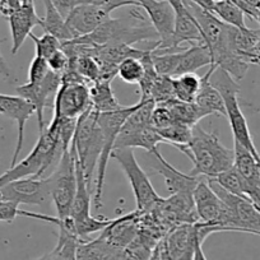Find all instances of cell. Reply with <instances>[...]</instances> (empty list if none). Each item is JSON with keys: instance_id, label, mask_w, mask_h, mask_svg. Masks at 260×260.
I'll return each instance as SVG.
<instances>
[{"instance_id": "6da1fadb", "label": "cell", "mask_w": 260, "mask_h": 260, "mask_svg": "<svg viewBox=\"0 0 260 260\" xmlns=\"http://www.w3.org/2000/svg\"><path fill=\"white\" fill-rule=\"evenodd\" d=\"M192 162V176L213 179L221 172L234 167V149L224 147L217 133H209L201 125L192 127L191 139L185 146L177 147Z\"/></svg>"}, {"instance_id": "7a4b0ae2", "label": "cell", "mask_w": 260, "mask_h": 260, "mask_svg": "<svg viewBox=\"0 0 260 260\" xmlns=\"http://www.w3.org/2000/svg\"><path fill=\"white\" fill-rule=\"evenodd\" d=\"M141 7H133L130 11V19L107 18L96 31L86 36L77 37V42L86 45L89 49L105 45H130L143 41H158V35L151 23L146 21Z\"/></svg>"}, {"instance_id": "3957f363", "label": "cell", "mask_w": 260, "mask_h": 260, "mask_svg": "<svg viewBox=\"0 0 260 260\" xmlns=\"http://www.w3.org/2000/svg\"><path fill=\"white\" fill-rule=\"evenodd\" d=\"M64 152H67V149L60 142L56 127L50 121L44 132L40 133L39 141L31 153L3 175H0V187L23 177H44L49 169L56 166Z\"/></svg>"}, {"instance_id": "277c9868", "label": "cell", "mask_w": 260, "mask_h": 260, "mask_svg": "<svg viewBox=\"0 0 260 260\" xmlns=\"http://www.w3.org/2000/svg\"><path fill=\"white\" fill-rule=\"evenodd\" d=\"M209 82L213 87L218 89L222 99L226 106V117L229 119L230 125H231L232 134H234V141H237L240 144L249 149L256 161L260 159V154L255 147L254 141H252L251 133H250L249 125H247L246 119L241 111V107L239 104V93H240V84L239 82L235 81L224 69L216 67L209 77Z\"/></svg>"}, {"instance_id": "5b68a950", "label": "cell", "mask_w": 260, "mask_h": 260, "mask_svg": "<svg viewBox=\"0 0 260 260\" xmlns=\"http://www.w3.org/2000/svg\"><path fill=\"white\" fill-rule=\"evenodd\" d=\"M72 147L76 152L77 164L91 186L102 152V132L99 124V112L92 107L79 116Z\"/></svg>"}, {"instance_id": "8992f818", "label": "cell", "mask_w": 260, "mask_h": 260, "mask_svg": "<svg viewBox=\"0 0 260 260\" xmlns=\"http://www.w3.org/2000/svg\"><path fill=\"white\" fill-rule=\"evenodd\" d=\"M154 106L156 104L152 100H141L138 109L125 120L115 142L114 149L143 148L152 152L159 143H165L152 124V112Z\"/></svg>"}, {"instance_id": "52a82bcc", "label": "cell", "mask_w": 260, "mask_h": 260, "mask_svg": "<svg viewBox=\"0 0 260 260\" xmlns=\"http://www.w3.org/2000/svg\"><path fill=\"white\" fill-rule=\"evenodd\" d=\"M139 105H141V100L136 105H132V106H122L121 109L116 110V111L99 114V124L102 132V152L96 170L97 177L93 195V206L96 209H100L102 206V192H104L107 162H109L112 151H114L115 142H116V138L119 136L122 125H124L125 120L129 117L132 112L138 109Z\"/></svg>"}, {"instance_id": "ba28073f", "label": "cell", "mask_w": 260, "mask_h": 260, "mask_svg": "<svg viewBox=\"0 0 260 260\" xmlns=\"http://www.w3.org/2000/svg\"><path fill=\"white\" fill-rule=\"evenodd\" d=\"M77 157L74 148L64 152L54 167L51 174L47 176L50 185L51 201L56 208L59 218L69 217L77 192Z\"/></svg>"}, {"instance_id": "9c48e42d", "label": "cell", "mask_w": 260, "mask_h": 260, "mask_svg": "<svg viewBox=\"0 0 260 260\" xmlns=\"http://www.w3.org/2000/svg\"><path fill=\"white\" fill-rule=\"evenodd\" d=\"M111 157L120 165L125 177L129 181V185L132 186L134 197H136L137 209L142 213L151 212L162 201V198L157 194L146 172L139 166L133 149H114Z\"/></svg>"}, {"instance_id": "30bf717a", "label": "cell", "mask_w": 260, "mask_h": 260, "mask_svg": "<svg viewBox=\"0 0 260 260\" xmlns=\"http://www.w3.org/2000/svg\"><path fill=\"white\" fill-rule=\"evenodd\" d=\"M195 211L199 221L218 226L222 231H235L232 227V212L230 207L212 189L208 180L201 177L192 191Z\"/></svg>"}, {"instance_id": "8fae6325", "label": "cell", "mask_w": 260, "mask_h": 260, "mask_svg": "<svg viewBox=\"0 0 260 260\" xmlns=\"http://www.w3.org/2000/svg\"><path fill=\"white\" fill-rule=\"evenodd\" d=\"M0 201L12 202L17 206H49L52 202L49 179L29 176L8 182L0 187Z\"/></svg>"}, {"instance_id": "7c38bea8", "label": "cell", "mask_w": 260, "mask_h": 260, "mask_svg": "<svg viewBox=\"0 0 260 260\" xmlns=\"http://www.w3.org/2000/svg\"><path fill=\"white\" fill-rule=\"evenodd\" d=\"M139 7L146 12L149 22L158 35V41L154 42L151 51L176 52L171 46L176 17L174 7L167 0H141Z\"/></svg>"}, {"instance_id": "4fadbf2b", "label": "cell", "mask_w": 260, "mask_h": 260, "mask_svg": "<svg viewBox=\"0 0 260 260\" xmlns=\"http://www.w3.org/2000/svg\"><path fill=\"white\" fill-rule=\"evenodd\" d=\"M208 180V179H207ZM212 189L219 198L230 207L232 212V227L235 232L259 235L260 236V211L250 199L241 198L222 189L217 182L208 180Z\"/></svg>"}, {"instance_id": "5bb4252c", "label": "cell", "mask_w": 260, "mask_h": 260, "mask_svg": "<svg viewBox=\"0 0 260 260\" xmlns=\"http://www.w3.org/2000/svg\"><path fill=\"white\" fill-rule=\"evenodd\" d=\"M61 76L62 74L55 73L50 69L47 76L39 83H28L22 84L16 88L18 96L23 97L28 102H31L35 107V114L37 115V121H39L40 133L45 129V119L44 111L49 102L56 97L57 91L61 86Z\"/></svg>"}, {"instance_id": "9a60e30c", "label": "cell", "mask_w": 260, "mask_h": 260, "mask_svg": "<svg viewBox=\"0 0 260 260\" xmlns=\"http://www.w3.org/2000/svg\"><path fill=\"white\" fill-rule=\"evenodd\" d=\"M92 107L89 84L83 82H61L54 101V114L79 119Z\"/></svg>"}, {"instance_id": "2e32d148", "label": "cell", "mask_w": 260, "mask_h": 260, "mask_svg": "<svg viewBox=\"0 0 260 260\" xmlns=\"http://www.w3.org/2000/svg\"><path fill=\"white\" fill-rule=\"evenodd\" d=\"M203 245L198 231V222L175 226L156 245L162 260H176L187 249L197 244Z\"/></svg>"}, {"instance_id": "e0dca14e", "label": "cell", "mask_w": 260, "mask_h": 260, "mask_svg": "<svg viewBox=\"0 0 260 260\" xmlns=\"http://www.w3.org/2000/svg\"><path fill=\"white\" fill-rule=\"evenodd\" d=\"M234 167L241 179L246 198L260 207V172L254 154L237 141H234Z\"/></svg>"}, {"instance_id": "ac0fdd59", "label": "cell", "mask_w": 260, "mask_h": 260, "mask_svg": "<svg viewBox=\"0 0 260 260\" xmlns=\"http://www.w3.org/2000/svg\"><path fill=\"white\" fill-rule=\"evenodd\" d=\"M35 114V107L31 102L24 100L21 96H11V94L0 93V115L14 120L17 122V129H18V136H17V144L14 149L13 157H12L11 167L18 161L19 153L23 148L24 142V126L28 121L29 117Z\"/></svg>"}, {"instance_id": "d6986e66", "label": "cell", "mask_w": 260, "mask_h": 260, "mask_svg": "<svg viewBox=\"0 0 260 260\" xmlns=\"http://www.w3.org/2000/svg\"><path fill=\"white\" fill-rule=\"evenodd\" d=\"M110 17H111L110 13H107L97 4L84 3L74 7L67 14L65 22L73 34L74 39H77V37L86 36L96 31Z\"/></svg>"}, {"instance_id": "ffe728a7", "label": "cell", "mask_w": 260, "mask_h": 260, "mask_svg": "<svg viewBox=\"0 0 260 260\" xmlns=\"http://www.w3.org/2000/svg\"><path fill=\"white\" fill-rule=\"evenodd\" d=\"M12 35V54L16 55L22 47L32 29L41 24V17L37 16L35 3H27L7 14Z\"/></svg>"}, {"instance_id": "44dd1931", "label": "cell", "mask_w": 260, "mask_h": 260, "mask_svg": "<svg viewBox=\"0 0 260 260\" xmlns=\"http://www.w3.org/2000/svg\"><path fill=\"white\" fill-rule=\"evenodd\" d=\"M154 157V170L164 177L167 190L171 194H192L195 186L198 185L201 177L192 175L182 174L177 169H175L167 159L164 158L158 147L149 152Z\"/></svg>"}, {"instance_id": "7402d4cb", "label": "cell", "mask_w": 260, "mask_h": 260, "mask_svg": "<svg viewBox=\"0 0 260 260\" xmlns=\"http://www.w3.org/2000/svg\"><path fill=\"white\" fill-rule=\"evenodd\" d=\"M142 214V212L136 209L132 213L112 218L111 223L102 230L100 236L116 246L126 247L141 231Z\"/></svg>"}, {"instance_id": "603a6c76", "label": "cell", "mask_w": 260, "mask_h": 260, "mask_svg": "<svg viewBox=\"0 0 260 260\" xmlns=\"http://www.w3.org/2000/svg\"><path fill=\"white\" fill-rule=\"evenodd\" d=\"M184 44H204L203 32H202L197 19L190 13L186 7L176 12L174 36H172L171 41L172 50L181 51V50H184V47H182Z\"/></svg>"}, {"instance_id": "cb8c5ba5", "label": "cell", "mask_w": 260, "mask_h": 260, "mask_svg": "<svg viewBox=\"0 0 260 260\" xmlns=\"http://www.w3.org/2000/svg\"><path fill=\"white\" fill-rule=\"evenodd\" d=\"M216 67V64H212L208 72L203 77H201V87H199L198 94L195 97L194 102L198 106L203 117L212 114L226 116V106H224L223 99H222L218 89L212 86L211 82H209V77H211L212 72L214 71Z\"/></svg>"}, {"instance_id": "d4e9b609", "label": "cell", "mask_w": 260, "mask_h": 260, "mask_svg": "<svg viewBox=\"0 0 260 260\" xmlns=\"http://www.w3.org/2000/svg\"><path fill=\"white\" fill-rule=\"evenodd\" d=\"M124 249L99 236L93 240L79 242L77 260H124Z\"/></svg>"}, {"instance_id": "484cf974", "label": "cell", "mask_w": 260, "mask_h": 260, "mask_svg": "<svg viewBox=\"0 0 260 260\" xmlns=\"http://www.w3.org/2000/svg\"><path fill=\"white\" fill-rule=\"evenodd\" d=\"M212 64H213V59H212V54L207 45H191L187 49L182 50L181 54H180L179 65H177L175 77L186 73H195L198 69L207 67V65L211 67Z\"/></svg>"}, {"instance_id": "4316f807", "label": "cell", "mask_w": 260, "mask_h": 260, "mask_svg": "<svg viewBox=\"0 0 260 260\" xmlns=\"http://www.w3.org/2000/svg\"><path fill=\"white\" fill-rule=\"evenodd\" d=\"M45 17L41 18V27L45 34H50L59 39L61 42L71 41L74 39L73 34L65 22V17L57 11L51 0H44Z\"/></svg>"}, {"instance_id": "83f0119b", "label": "cell", "mask_w": 260, "mask_h": 260, "mask_svg": "<svg viewBox=\"0 0 260 260\" xmlns=\"http://www.w3.org/2000/svg\"><path fill=\"white\" fill-rule=\"evenodd\" d=\"M89 92H91L92 109L99 114L116 111L122 107L115 97L110 81L94 82L89 86Z\"/></svg>"}, {"instance_id": "f1b7e54d", "label": "cell", "mask_w": 260, "mask_h": 260, "mask_svg": "<svg viewBox=\"0 0 260 260\" xmlns=\"http://www.w3.org/2000/svg\"><path fill=\"white\" fill-rule=\"evenodd\" d=\"M57 230L56 246L36 260H77V247L81 242L79 239L64 227H57Z\"/></svg>"}, {"instance_id": "f546056e", "label": "cell", "mask_w": 260, "mask_h": 260, "mask_svg": "<svg viewBox=\"0 0 260 260\" xmlns=\"http://www.w3.org/2000/svg\"><path fill=\"white\" fill-rule=\"evenodd\" d=\"M68 57L69 67L81 77L82 81H84L89 86L94 83V82L100 81V78H101V69H100L99 61L92 55L81 54Z\"/></svg>"}, {"instance_id": "4dcf8cb0", "label": "cell", "mask_w": 260, "mask_h": 260, "mask_svg": "<svg viewBox=\"0 0 260 260\" xmlns=\"http://www.w3.org/2000/svg\"><path fill=\"white\" fill-rule=\"evenodd\" d=\"M165 105L169 107L174 121H179L182 122V124L190 125V126H195L203 119V115L201 114L195 102H182L174 99L171 101L166 102Z\"/></svg>"}, {"instance_id": "1f68e13d", "label": "cell", "mask_w": 260, "mask_h": 260, "mask_svg": "<svg viewBox=\"0 0 260 260\" xmlns=\"http://www.w3.org/2000/svg\"><path fill=\"white\" fill-rule=\"evenodd\" d=\"M201 87V77L195 73L181 74L174 78V91L176 100L182 102H194Z\"/></svg>"}, {"instance_id": "d6a6232c", "label": "cell", "mask_w": 260, "mask_h": 260, "mask_svg": "<svg viewBox=\"0 0 260 260\" xmlns=\"http://www.w3.org/2000/svg\"><path fill=\"white\" fill-rule=\"evenodd\" d=\"M213 13L224 23L237 28H245V13L231 0H216Z\"/></svg>"}, {"instance_id": "836d02e7", "label": "cell", "mask_w": 260, "mask_h": 260, "mask_svg": "<svg viewBox=\"0 0 260 260\" xmlns=\"http://www.w3.org/2000/svg\"><path fill=\"white\" fill-rule=\"evenodd\" d=\"M192 127L190 125L182 124V122L174 121L170 124L169 126L164 127V129L157 130L165 143L171 144L172 147L177 148L180 146H185L190 142L192 134Z\"/></svg>"}, {"instance_id": "e575fe53", "label": "cell", "mask_w": 260, "mask_h": 260, "mask_svg": "<svg viewBox=\"0 0 260 260\" xmlns=\"http://www.w3.org/2000/svg\"><path fill=\"white\" fill-rule=\"evenodd\" d=\"M116 76L125 83H139L144 76V65L138 57H126L117 67Z\"/></svg>"}, {"instance_id": "d590c367", "label": "cell", "mask_w": 260, "mask_h": 260, "mask_svg": "<svg viewBox=\"0 0 260 260\" xmlns=\"http://www.w3.org/2000/svg\"><path fill=\"white\" fill-rule=\"evenodd\" d=\"M148 99L152 100L156 105L166 104V102L176 99L174 91V78L158 74V77L149 89Z\"/></svg>"}, {"instance_id": "8d00e7d4", "label": "cell", "mask_w": 260, "mask_h": 260, "mask_svg": "<svg viewBox=\"0 0 260 260\" xmlns=\"http://www.w3.org/2000/svg\"><path fill=\"white\" fill-rule=\"evenodd\" d=\"M208 180L217 182L222 189L231 192V194L241 197V198H246V195H245L244 192V187H242L241 179H240L239 174H237V171L235 170V167L227 170V171L221 172V174L217 175L216 177Z\"/></svg>"}, {"instance_id": "74e56055", "label": "cell", "mask_w": 260, "mask_h": 260, "mask_svg": "<svg viewBox=\"0 0 260 260\" xmlns=\"http://www.w3.org/2000/svg\"><path fill=\"white\" fill-rule=\"evenodd\" d=\"M29 37H31L32 41H34L35 44L36 56L44 57L45 60H47L51 55H54L57 50L61 49V41L50 34H44L40 37L31 34Z\"/></svg>"}, {"instance_id": "f35d334b", "label": "cell", "mask_w": 260, "mask_h": 260, "mask_svg": "<svg viewBox=\"0 0 260 260\" xmlns=\"http://www.w3.org/2000/svg\"><path fill=\"white\" fill-rule=\"evenodd\" d=\"M49 72L50 68L46 60L35 55L28 69V83H39L47 76Z\"/></svg>"}, {"instance_id": "ab89813d", "label": "cell", "mask_w": 260, "mask_h": 260, "mask_svg": "<svg viewBox=\"0 0 260 260\" xmlns=\"http://www.w3.org/2000/svg\"><path fill=\"white\" fill-rule=\"evenodd\" d=\"M172 122H174V119H172V115L170 112L169 107L165 104L156 105L153 112H152V124H153V126L157 130H159L169 126Z\"/></svg>"}, {"instance_id": "60d3db41", "label": "cell", "mask_w": 260, "mask_h": 260, "mask_svg": "<svg viewBox=\"0 0 260 260\" xmlns=\"http://www.w3.org/2000/svg\"><path fill=\"white\" fill-rule=\"evenodd\" d=\"M46 61H47V64H49V68L51 69L52 72L62 74L65 71H67V68H68L69 57H68V55L65 54L64 50L60 49V50H57L54 55H51V56H50Z\"/></svg>"}, {"instance_id": "b9f144b4", "label": "cell", "mask_w": 260, "mask_h": 260, "mask_svg": "<svg viewBox=\"0 0 260 260\" xmlns=\"http://www.w3.org/2000/svg\"><path fill=\"white\" fill-rule=\"evenodd\" d=\"M92 3L97 4L107 13L111 14L115 9L122 8V7H139L141 0H93Z\"/></svg>"}, {"instance_id": "7bdbcfd3", "label": "cell", "mask_w": 260, "mask_h": 260, "mask_svg": "<svg viewBox=\"0 0 260 260\" xmlns=\"http://www.w3.org/2000/svg\"><path fill=\"white\" fill-rule=\"evenodd\" d=\"M27 3H34V0H0V13L7 16L11 11Z\"/></svg>"}, {"instance_id": "ee69618b", "label": "cell", "mask_w": 260, "mask_h": 260, "mask_svg": "<svg viewBox=\"0 0 260 260\" xmlns=\"http://www.w3.org/2000/svg\"><path fill=\"white\" fill-rule=\"evenodd\" d=\"M54 6L56 7L57 11L62 14L64 17H67V14L72 11L76 6L82 4V0H51Z\"/></svg>"}, {"instance_id": "f6af8a7d", "label": "cell", "mask_w": 260, "mask_h": 260, "mask_svg": "<svg viewBox=\"0 0 260 260\" xmlns=\"http://www.w3.org/2000/svg\"><path fill=\"white\" fill-rule=\"evenodd\" d=\"M12 72H11V68L8 67V62L6 61L4 56L2 55V52H0V76L4 77V78H9Z\"/></svg>"}, {"instance_id": "bcb514c9", "label": "cell", "mask_w": 260, "mask_h": 260, "mask_svg": "<svg viewBox=\"0 0 260 260\" xmlns=\"http://www.w3.org/2000/svg\"><path fill=\"white\" fill-rule=\"evenodd\" d=\"M192 260H208L204 255L203 249H202V244H197L195 245V250H194V257Z\"/></svg>"}, {"instance_id": "7dc6e473", "label": "cell", "mask_w": 260, "mask_h": 260, "mask_svg": "<svg viewBox=\"0 0 260 260\" xmlns=\"http://www.w3.org/2000/svg\"><path fill=\"white\" fill-rule=\"evenodd\" d=\"M198 244H199V242H198ZM194 250H195V246L190 247V249H187L186 251H185L184 254L181 255V256L177 257L176 260H192V257H194Z\"/></svg>"}, {"instance_id": "c3c4849f", "label": "cell", "mask_w": 260, "mask_h": 260, "mask_svg": "<svg viewBox=\"0 0 260 260\" xmlns=\"http://www.w3.org/2000/svg\"><path fill=\"white\" fill-rule=\"evenodd\" d=\"M167 2H169V3L171 4L172 7H174L175 12L180 11V9H182L185 7L184 6V0H167Z\"/></svg>"}, {"instance_id": "681fc988", "label": "cell", "mask_w": 260, "mask_h": 260, "mask_svg": "<svg viewBox=\"0 0 260 260\" xmlns=\"http://www.w3.org/2000/svg\"><path fill=\"white\" fill-rule=\"evenodd\" d=\"M92 2H93V0H82V4H84V3H92Z\"/></svg>"}, {"instance_id": "f907efd6", "label": "cell", "mask_w": 260, "mask_h": 260, "mask_svg": "<svg viewBox=\"0 0 260 260\" xmlns=\"http://www.w3.org/2000/svg\"><path fill=\"white\" fill-rule=\"evenodd\" d=\"M257 167H259V172H260V159L257 161Z\"/></svg>"}, {"instance_id": "816d5d0a", "label": "cell", "mask_w": 260, "mask_h": 260, "mask_svg": "<svg viewBox=\"0 0 260 260\" xmlns=\"http://www.w3.org/2000/svg\"><path fill=\"white\" fill-rule=\"evenodd\" d=\"M257 208H259V211H260V207H257Z\"/></svg>"}]
</instances>
